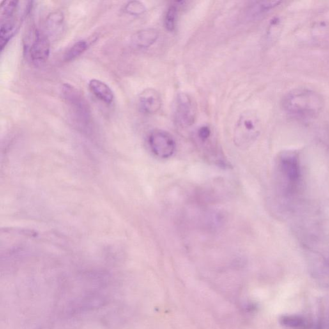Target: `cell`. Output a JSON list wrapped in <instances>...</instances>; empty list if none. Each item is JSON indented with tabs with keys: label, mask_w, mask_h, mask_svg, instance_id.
I'll return each mask as SVG.
<instances>
[{
	"label": "cell",
	"mask_w": 329,
	"mask_h": 329,
	"mask_svg": "<svg viewBox=\"0 0 329 329\" xmlns=\"http://www.w3.org/2000/svg\"><path fill=\"white\" fill-rule=\"evenodd\" d=\"M282 108L293 118L303 121L316 119L323 111L324 99L317 91L306 87L292 89L282 98Z\"/></svg>",
	"instance_id": "1"
},
{
	"label": "cell",
	"mask_w": 329,
	"mask_h": 329,
	"mask_svg": "<svg viewBox=\"0 0 329 329\" xmlns=\"http://www.w3.org/2000/svg\"><path fill=\"white\" fill-rule=\"evenodd\" d=\"M277 172L278 178L283 183V188L288 194L297 189L300 183L301 171L300 160L296 152H282L278 156Z\"/></svg>",
	"instance_id": "2"
},
{
	"label": "cell",
	"mask_w": 329,
	"mask_h": 329,
	"mask_svg": "<svg viewBox=\"0 0 329 329\" xmlns=\"http://www.w3.org/2000/svg\"><path fill=\"white\" fill-rule=\"evenodd\" d=\"M261 132V122L256 113L247 110L240 115L234 134L235 144L240 148H247L257 139Z\"/></svg>",
	"instance_id": "3"
},
{
	"label": "cell",
	"mask_w": 329,
	"mask_h": 329,
	"mask_svg": "<svg viewBox=\"0 0 329 329\" xmlns=\"http://www.w3.org/2000/svg\"><path fill=\"white\" fill-rule=\"evenodd\" d=\"M62 94L66 103L72 108L76 116L85 123L89 121L91 116L90 109L81 92L72 85L66 83L62 86Z\"/></svg>",
	"instance_id": "4"
},
{
	"label": "cell",
	"mask_w": 329,
	"mask_h": 329,
	"mask_svg": "<svg viewBox=\"0 0 329 329\" xmlns=\"http://www.w3.org/2000/svg\"><path fill=\"white\" fill-rule=\"evenodd\" d=\"M149 144L153 153L160 158L171 157L176 149V141L173 137L163 130L152 131L149 137Z\"/></svg>",
	"instance_id": "5"
},
{
	"label": "cell",
	"mask_w": 329,
	"mask_h": 329,
	"mask_svg": "<svg viewBox=\"0 0 329 329\" xmlns=\"http://www.w3.org/2000/svg\"><path fill=\"white\" fill-rule=\"evenodd\" d=\"M197 106L194 99L188 94L179 93L177 96L176 119L182 127H189L195 123Z\"/></svg>",
	"instance_id": "6"
},
{
	"label": "cell",
	"mask_w": 329,
	"mask_h": 329,
	"mask_svg": "<svg viewBox=\"0 0 329 329\" xmlns=\"http://www.w3.org/2000/svg\"><path fill=\"white\" fill-rule=\"evenodd\" d=\"M29 55L32 63L40 64L47 61L50 54L49 38L42 32L35 30L28 47Z\"/></svg>",
	"instance_id": "7"
},
{
	"label": "cell",
	"mask_w": 329,
	"mask_h": 329,
	"mask_svg": "<svg viewBox=\"0 0 329 329\" xmlns=\"http://www.w3.org/2000/svg\"><path fill=\"white\" fill-rule=\"evenodd\" d=\"M162 98L156 89L147 88L140 94L139 107L140 111L144 114H155L162 107Z\"/></svg>",
	"instance_id": "8"
},
{
	"label": "cell",
	"mask_w": 329,
	"mask_h": 329,
	"mask_svg": "<svg viewBox=\"0 0 329 329\" xmlns=\"http://www.w3.org/2000/svg\"><path fill=\"white\" fill-rule=\"evenodd\" d=\"M158 38V32L155 29L141 30L131 37V45L138 49H146L153 45Z\"/></svg>",
	"instance_id": "9"
},
{
	"label": "cell",
	"mask_w": 329,
	"mask_h": 329,
	"mask_svg": "<svg viewBox=\"0 0 329 329\" xmlns=\"http://www.w3.org/2000/svg\"><path fill=\"white\" fill-rule=\"evenodd\" d=\"M88 86L91 93L105 104L109 105L114 102V91L105 82L98 79H91Z\"/></svg>",
	"instance_id": "10"
},
{
	"label": "cell",
	"mask_w": 329,
	"mask_h": 329,
	"mask_svg": "<svg viewBox=\"0 0 329 329\" xmlns=\"http://www.w3.org/2000/svg\"><path fill=\"white\" fill-rule=\"evenodd\" d=\"M279 323L284 327L289 329H309L311 325L307 317L298 314L282 315Z\"/></svg>",
	"instance_id": "11"
},
{
	"label": "cell",
	"mask_w": 329,
	"mask_h": 329,
	"mask_svg": "<svg viewBox=\"0 0 329 329\" xmlns=\"http://www.w3.org/2000/svg\"><path fill=\"white\" fill-rule=\"evenodd\" d=\"M64 15L61 11H54L48 16L46 20V29L48 35L57 36L63 30Z\"/></svg>",
	"instance_id": "12"
},
{
	"label": "cell",
	"mask_w": 329,
	"mask_h": 329,
	"mask_svg": "<svg viewBox=\"0 0 329 329\" xmlns=\"http://www.w3.org/2000/svg\"><path fill=\"white\" fill-rule=\"evenodd\" d=\"M18 30V24L15 20L1 21L0 27V50L3 51Z\"/></svg>",
	"instance_id": "13"
},
{
	"label": "cell",
	"mask_w": 329,
	"mask_h": 329,
	"mask_svg": "<svg viewBox=\"0 0 329 329\" xmlns=\"http://www.w3.org/2000/svg\"><path fill=\"white\" fill-rule=\"evenodd\" d=\"M87 48H88V43L86 41H77L66 52L64 56V61L70 62L77 58L86 51Z\"/></svg>",
	"instance_id": "14"
},
{
	"label": "cell",
	"mask_w": 329,
	"mask_h": 329,
	"mask_svg": "<svg viewBox=\"0 0 329 329\" xmlns=\"http://www.w3.org/2000/svg\"><path fill=\"white\" fill-rule=\"evenodd\" d=\"M19 2L15 0H8L2 2L0 8L1 21L13 19L16 11H17Z\"/></svg>",
	"instance_id": "15"
},
{
	"label": "cell",
	"mask_w": 329,
	"mask_h": 329,
	"mask_svg": "<svg viewBox=\"0 0 329 329\" xmlns=\"http://www.w3.org/2000/svg\"><path fill=\"white\" fill-rule=\"evenodd\" d=\"M280 3H281V2L278 1L256 2H255L254 6L252 7L251 13H252L253 16H259L276 8Z\"/></svg>",
	"instance_id": "16"
},
{
	"label": "cell",
	"mask_w": 329,
	"mask_h": 329,
	"mask_svg": "<svg viewBox=\"0 0 329 329\" xmlns=\"http://www.w3.org/2000/svg\"><path fill=\"white\" fill-rule=\"evenodd\" d=\"M178 13V8L177 5H172L168 9L164 19L165 27L167 31L172 32L176 29Z\"/></svg>",
	"instance_id": "17"
},
{
	"label": "cell",
	"mask_w": 329,
	"mask_h": 329,
	"mask_svg": "<svg viewBox=\"0 0 329 329\" xmlns=\"http://www.w3.org/2000/svg\"><path fill=\"white\" fill-rule=\"evenodd\" d=\"M124 11L131 16H140L146 12V8L141 2L131 1L126 5Z\"/></svg>",
	"instance_id": "18"
},
{
	"label": "cell",
	"mask_w": 329,
	"mask_h": 329,
	"mask_svg": "<svg viewBox=\"0 0 329 329\" xmlns=\"http://www.w3.org/2000/svg\"><path fill=\"white\" fill-rule=\"evenodd\" d=\"M211 131L210 128L208 126H202L199 128L198 132H197V136H198L199 139L201 140L202 143H205L211 137Z\"/></svg>",
	"instance_id": "19"
},
{
	"label": "cell",
	"mask_w": 329,
	"mask_h": 329,
	"mask_svg": "<svg viewBox=\"0 0 329 329\" xmlns=\"http://www.w3.org/2000/svg\"><path fill=\"white\" fill-rule=\"evenodd\" d=\"M323 265L324 270H325L326 273L329 274V255L324 258Z\"/></svg>",
	"instance_id": "20"
}]
</instances>
